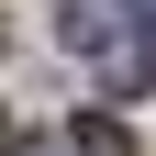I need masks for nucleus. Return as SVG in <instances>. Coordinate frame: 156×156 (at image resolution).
Returning <instances> with one entry per match:
<instances>
[{
	"label": "nucleus",
	"mask_w": 156,
	"mask_h": 156,
	"mask_svg": "<svg viewBox=\"0 0 156 156\" xmlns=\"http://www.w3.org/2000/svg\"><path fill=\"white\" fill-rule=\"evenodd\" d=\"M56 34L89 56V78H101L112 101H145V89H156V45L134 34V0H67Z\"/></svg>",
	"instance_id": "f257e3e1"
},
{
	"label": "nucleus",
	"mask_w": 156,
	"mask_h": 156,
	"mask_svg": "<svg viewBox=\"0 0 156 156\" xmlns=\"http://www.w3.org/2000/svg\"><path fill=\"white\" fill-rule=\"evenodd\" d=\"M67 156H134V134L112 112H89V123H67Z\"/></svg>",
	"instance_id": "f03ea898"
},
{
	"label": "nucleus",
	"mask_w": 156,
	"mask_h": 156,
	"mask_svg": "<svg viewBox=\"0 0 156 156\" xmlns=\"http://www.w3.org/2000/svg\"><path fill=\"white\" fill-rule=\"evenodd\" d=\"M11 156H67V145H11Z\"/></svg>",
	"instance_id": "7ed1b4c3"
},
{
	"label": "nucleus",
	"mask_w": 156,
	"mask_h": 156,
	"mask_svg": "<svg viewBox=\"0 0 156 156\" xmlns=\"http://www.w3.org/2000/svg\"><path fill=\"white\" fill-rule=\"evenodd\" d=\"M134 23H156V0H134Z\"/></svg>",
	"instance_id": "20e7f679"
},
{
	"label": "nucleus",
	"mask_w": 156,
	"mask_h": 156,
	"mask_svg": "<svg viewBox=\"0 0 156 156\" xmlns=\"http://www.w3.org/2000/svg\"><path fill=\"white\" fill-rule=\"evenodd\" d=\"M0 156H11V112H0Z\"/></svg>",
	"instance_id": "39448f33"
}]
</instances>
